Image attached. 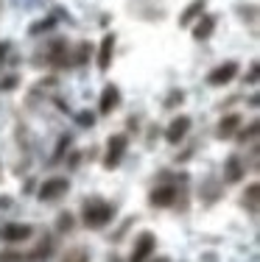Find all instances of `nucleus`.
Masks as SVG:
<instances>
[{"instance_id": "f8f14e48", "label": "nucleus", "mask_w": 260, "mask_h": 262, "mask_svg": "<svg viewBox=\"0 0 260 262\" xmlns=\"http://www.w3.org/2000/svg\"><path fill=\"white\" fill-rule=\"evenodd\" d=\"M213 28H215V17H202L199 23H196V28H193V36L196 39H207L210 34H213Z\"/></svg>"}, {"instance_id": "20e7f679", "label": "nucleus", "mask_w": 260, "mask_h": 262, "mask_svg": "<svg viewBox=\"0 0 260 262\" xmlns=\"http://www.w3.org/2000/svg\"><path fill=\"white\" fill-rule=\"evenodd\" d=\"M31 234H34V229L28 223H6V226H0V240L6 243H23Z\"/></svg>"}, {"instance_id": "0eeeda50", "label": "nucleus", "mask_w": 260, "mask_h": 262, "mask_svg": "<svg viewBox=\"0 0 260 262\" xmlns=\"http://www.w3.org/2000/svg\"><path fill=\"white\" fill-rule=\"evenodd\" d=\"M154 248H157V240H154V234L143 232L137 237V243H134V251H132V262H146L148 257L154 254Z\"/></svg>"}, {"instance_id": "5701e85b", "label": "nucleus", "mask_w": 260, "mask_h": 262, "mask_svg": "<svg viewBox=\"0 0 260 262\" xmlns=\"http://www.w3.org/2000/svg\"><path fill=\"white\" fill-rule=\"evenodd\" d=\"M246 81H249V84H255V81H257V64H252V73H249V78H246Z\"/></svg>"}, {"instance_id": "dca6fc26", "label": "nucleus", "mask_w": 260, "mask_h": 262, "mask_svg": "<svg viewBox=\"0 0 260 262\" xmlns=\"http://www.w3.org/2000/svg\"><path fill=\"white\" fill-rule=\"evenodd\" d=\"M257 192H260V187L257 184H249V190H246V207H249L252 212H257Z\"/></svg>"}, {"instance_id": "ddd939ff", "label": "nucleus", "mask_w": 260, "mask_h": 262, "mask_svg": "<svg viewBox=\"0 0 260 262\" xmlns=\"http://www.w3.org/2000/svg\"><path fill=\"white\" fill-rule=\"evenodd\" d=\"M202 11H204V0H193V3L185 9V14L179 17V23H182V26H190V23H193L196 17L202 14Z\"/></svg>"}, {"instance_id": "6ab92c4d", "label": "nucleus", "mask_w": 260, "mask_h": 262, "mask_svg": "<svg viewBox=\"0 0 260 262\" xmlns=\"http://www.w3.org/2000/svg\"><path fill=\"white\" fill-rule=\"evenodd\" d=\"M56 229H59V232H70V229H73V215H59Z\"/></svg>"}, {"instance_id": "412c9836", "label": "nucleus", "mask_w": 260, "mask_h": 262, "mask_svg": "<svg viewBox=\"0 0 260 262\" xmlns=\"http://www.w3.org/2000/svg\"><path fill=\"white\" fill-rule=\"evenodd\" d=\"M87 51H90V45H78V61H87Z\"/></svg>"}, {"instance_id": "b1692460", "label": "nucleus", "mask_w": 260, "mask_h": 262, "mask_svg": "<svg viewBox=\"0 0 260 262\" xmlns=\"http://www.w3.org/2000/svg\"><path fill=\"white\" fill-rule=\"evenodd\" d=\"M157 262H168V259H165V257H159V259H157Z\"/></svg>"}, {"instance_id": "f03ea898", "label": "nucleus", "mask_w": 260, "mask_h": 262, "mask_svg": "<svg viewBox=\"0 0 260 262\" xmlns=\"http://www.w3.org/2000/svg\"><path fill=\"white\" fill-rule=\"evenodd\" d=\"M67 190H70V182L62 179V176H53V179H48V182L39 187V198L42 201H56V198H62Z\"/></svg>"}, {"instance_id": "1a4fd4ad", "label": "nucleus", "mask_w": 260, "mask_h": 262, "mask_svg": "<svg viewBox=\"0 0 260 262\" xmlns=\"http://www.w3.org/2000/svg\"><path fill=\"white\" fill-rule=\"evenodd\" d=\"M112 53H115V36L107 34L101 42V51H98V67L101 70H109V64H112Z\"/></svg>"}, {"instance_id": "aec40b11", "label": "nucleus", "mask_w": 260, "mask_h": 262, "mask_svg": "<svg viewBox=\"0 0 260 262\" xmlns=\"http://www.w3.org/2000/svg\"><path fill=\"white\" fill-rule=\"evenodd\" d=\"M255 137H257V120L249 126V131H244V134H241V140L246 142V140H255Z\"/></svg>"}, {"instance_id": "f3484780", "label": "nucleus", "mask_w": 260, "mask_h": 262, "mask_svg": "<svg viewBox=\"0 0 260 262\" xmlns=\"http://www.w3.org/2000/svg\"><path fill=\"white\" fill-rule=\"evenodd\" d=\"M62 262H90V257H87L84 248H73V251L65 254V259H62Z\"/></svg>"}, {"instance_id": "f257e3e1", "label": "nucleus", "mask_w": 260, "mask_h": 262, "mask_svg": "<svg viewBox=\"0 0 260 262\" xmlns=\"http://www.w3.org/2000/svg\"><path fill=\"white\" fill-rule=\"evenodd\" d=\"M112 215H115L112 204L101 201V198H92V201H87V207H84V223H87L90 229L107 226V223L112 221Z\"/></svg>"}, {"instance_id": "423d86ee", "label": "nucleus", "mask_w": 260, "mask_h": 262, "mask_svg": "<svg viewBox=\"0 0 260 262\" xmlns=\"http://www.w3.org/2000/svg\"><path fill=\"white\" fill-rule=\"evenodd\" d=\"M188 131H190V117L188 115H179V117H173V120H171L168 131H165V140H168L171 145H179Z\"/></svg>"}, {"instance_id": "6e6552de", "label": "nucleus", "mask_w": 260, "mask_h": 262, "mask_svg": "<svg viewBox=\"0 0 260 262\" xmlns=\"http://www.w3.org/2000/svg\"><path fill=\"white\" fill-rule=\"evenodd\" d=\"M117 103H121V90H117L115 84L104 86V92H101V115H109L112 109H117Z\"/></svg>"}, {"instance_id": "4468645a", "label": "nucleus", "mask_w": 260, "mask_h": 262, "mask_svg": "<svg viewBox=\"0 0 260 262\" xmlns=\"http://www.w3.org/2000/svg\"><path fill=\"white\" fill-rule=\"evenodd\" d=\"M241 176H244L241 159H238V157H230V159H227V182H238Z\"/></svg>"}, {"instance_id": "2eb2a0df", "label": "nucleus", "mask_w": 260, "mask_h": 262, "mask_svg": "<svg viewBox=\"0 0 260 262\" xmlns=\"http://www.w3.org/2000/svg\"><path fill=\"white\" fill-rule=\"evenodd\" d=\"M51 248H53V240H42L39 246H36V251L34 254H28L31 262H42V259H48V254H51Z\"/></svg>"}, {"instance_id": "4be33fe9", "label": "nucleus", "mask_w": 260, "mask_h": 262, "mask_svg": "<svg viewBox=\"0 0 260 262\" xmlns=\"http://www.w3.org/2000/svg\"><path fill=\"white\" fill-rule=\"evenodd\" d=\"M78 120H82V126H92V115H87V112H82Z\"/></svg>"}, {"instance_id": "9d476101", "label": "nucleus", "mask_w": 260, "mask_h": 262, "mask_svg": "<svg viewBox=\"0 0 260 262\" xmlns=\"http://www.w3.org/2000/svg\"><path fill=\"white\" fill-rule=\"evenodd\" d=\"M173 201H176V190H173V187H159V190L151 192L154 207H171Z\"/></svg>"}, {"instance_id": "9b49d317", "label": "nucleus", "mask_w": 260, "mask_h": 262, "mask_svg": "<svg viewBox=\"0 0 260 262\" xmlns=\"http://www.w3.org/2000/svg\"><path fill=\"white\" fill-rule=\"evenodd\" d=\"M238 126H241V117L238 115H227L224 120L218 123V137L221 140H230L235 131H238Z\"/></svg>"}, {"instance_id": "7ed1b4c3", "label": "nucleus", "mask_w": 260, "mask_h": 262, "mask_svg": "<svg viewBox=\"0 0 260 262\" xmlns=\"http://www.w3.org/2000/svg\"><path fill=\"white\" fill-rule=\"evenodd\" d=\"M123 154H126V137L123 134H115V137H109V148H107V159H104V167H117L121 165V159H123Z\"/></svg>"}, {"instance_id": "a211bd4d", "label": "nucleus", "mask_w": 260, "mask_h": 262, "mask_svg": "<svg viewBox=\"0 0 260 262\" xmlns=\"http://www.w3.org/2000/svg\"><path fill=\"white\" fill-rule=\"evenodd\" d=\"M0 262H31V259H26L23 254H17V251H3L0 254Z\"/></svg>"}, {"instance_id": "39448f33", "label": "nucleus", "mask_w": 260, "mask_h": 262, "mask_svg": "<svg viewBox=\"0 0 260 262\" xmlns=\"http://www.w3.org/2000/svg\"><path fill=\"white\" fill-rule=\"evenodd\" d=\"M235 76H238V61H224V64H218L213 73H210L207 81L213 86H224V84H230Z\"/></svg>"}]
</instances>
